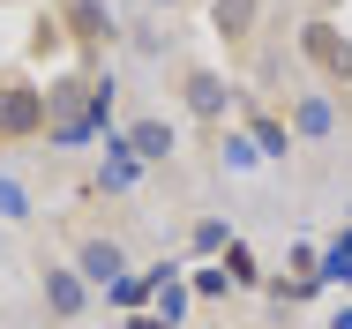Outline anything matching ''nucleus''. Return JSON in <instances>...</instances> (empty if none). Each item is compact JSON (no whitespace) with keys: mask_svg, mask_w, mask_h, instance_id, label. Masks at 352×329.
Wrapping results in <instances>:
<instances>
[{"mask_svg":"<svg viewBox=\"0 0 352 329\" xmlns=\"http://www.w3.org/2000/svg\"><path fill=\"white\" fill-rule=\"evenodd\" d=\"M98 113H90V75H60L45 82V142H90Z\"/></svg>","mask_w":352,"mask_h":329,"instance_id":"obj_1","label":"nucleus"},{"mask_svg":"<svg viewBox=\"0 0 352 329\" xmlns=\"http://www.w3.org/2000/svg\"><path fill=\"white\" fill-rule=\"evenodd\" d=\"M30 135H45V82L0 75V142H30Z\"/></svg>","mask_w":352,"mask_h":329,"instance_id":"obj_2","label":"nucleus"},{"mask_svg":"<svg viewBox=\"0 0 352 329\" xmlns=\"http://www.w3.org/2000/svg\"><path fill=\"white\" fill-rule=\"evenodd\" d=\"M300 53H307V67L322 75V82H338V90H352V38L330 23V15H315L307 30H300Z\"/></svg>","mask_w":352,"mask_h":329,"instance_id":"obj_3","label":"nucleus"},{"mask_svg":"<svg viewBox=\"0 0 352 329\" xmlns=\"http://www.w3.org/2000/svg\"><path fill=\"white\" fill-rule=\"evenodd\" d=\"M38 292H45V315L53 322H82L90 315V277L75 262H38Z\"/></svg>","mask_w":352,"mask_h":329,"instance_id":"obj_4","label":"nucleus"},{"mask_svg":"<svg viewBox=\"0 0 352 329\" xmlns=\"http://www.w3.org/2000/svg\"><path fill=\"white\" fill-rule=\"evenodd\" d=\"M53 15H60V30H68L75 45H113V38H120V23H113L105 0H60Z\"/></svg>","mask_w":352,"mask_h":329,"instance_id":"obj_5","label":"nucleus"},{"mask_svg":"<svg viewBox=\"0 0 352 329\" xmlns=\"http://www.w3.org/2000/svg\"><path fill=\"white\" fill-rule=\"evenodd\" d=\"M75 269H82L90 284H105V292H113V284L128 277V247H120V240H105V232H82V240H75Z\"/></svg>","mask_w":352,"mask_h":329,"instance_id":"obj_6","label":"nucleus"},{"mask_svg":"<svg viewBox=\"0 0 352 329\" xmlns=\"http://www.w3.org/2000/svg\"><path fill=\"white\" fill-rule=\"evenodd\" d=\"M180 98H188L195 120H225V105H232L225 75H210V67H180Z\"/></svg>","mask_w":352,"mask_h":329,"instance_id":"obj_7","label":"nucleus"},{"mask_svg":"<svg viewBox=\"0 0 352 329\" xmlns=\"http://www.w3.org/2000/svg\"><path fill=\"white\" fill-rule=\"evenodd\" d=\"M128 150H135L142 165H165L173 150H180V135H173V120H157V113H142V120H128V135H120Z\"/></svg>","mask_w":352,"mask_h":329,"instance_id":"obj_8","label":"nucleus"},{"mask_svg":"<svg viewBox=\"0 0 352 329\" xmlns=\"http://www.w3.org/2000/svg\"><path fill=\"white\" fill-rule=\"evenodd\" d=\"M255 23H263V0H217V38L240 53V45H255Z\"/></svg>","mask_w":352,"mask_h":329,"instance_id":"obj_9","label":"nucleus"},{"mask_svg":"<svg viewBox=\"0 0 352 329\" xmlns=\"http://www.w3.org/2000/svg\"><path fill=\"white\" fill-rule=\"evenodd\" d=\"M292 135H307V142H322V135H338V105H330L322 90H307V98H292Z\"/></svg>","mask_w":352,"mask_h":329,"instance_id":"obj_10","label":"nucleus"},{"mask_svg":"<svg viewBox=\"0 0 352 329\" xmlns=\"http://www.w3.org/2000/svg\"><path fill=\"white\" fill-rule=\"evenodd\" d=\"M248 135H255L263 157H285V150H292V128H285L278 113H263V105H248Z\"/></svg>","mask_w":352,"mask_h":329,"instance_id":"obj_11","label":"nucleus"},{"mask_svg":"<svg viewBox=\"0 0 352 329\" xmlns=\"http://www.w3.org/2000/svg\"><path fill=\"white\" fill-rule=\"evenodd\" d=\"M322 277H338V284H352V232H338V240L322 247Z\"/></svg>","mask_w":352,"mask_h":329,"instance_id":"obj_12","label":"nucleus"},{"mask_svg":"<svg viewBox=\"0 0 352 329\" xmlns=\"http://www.w3.org/2000/svg\"><path fill=\"white\" fill-rule=\"evenodd\" d=\"M217 262H225V277H232V284H263V269H255V255H248L240 240H232V247H225Z\"/></svg>","mask_w":352,"mask_h":329,"instance_id":"obj_13","label":"nucleus"},{"mask_svg":"<svg viewBox=\"0 0 352 329\" xmlns=\"http://www.w3.org/2000/svg\"><path fill=\"white\" fill-rule=\"evenodd\" d=\"M23 217H30V195L15 180H0V225H23Z\"/></svg>","mask_w":352,"mask_h":329,"instance_id":"obj_14","label":"nucleus"},{"mask_svg":"<svg viewBox=\"0 0 352 329\" xmlns=\"http://www.w3.org/2000/svg\"><path fill=\"white\" fill-rule=\"evenodd\" d=\"M225 247H232V232H225L217 217H203V225H195V255H225Z\"/></svg>","mask_w":352,"mask_h":329,"instance_id":"obj_15","label":"nucleus"},{"mask_svg":"<svg viewBox=\"0 0 352 329\" xmlns=\"http://www.w3.org/2000/svg\"><path fill=\"white\" fill-rule=\"evenodd\" d=\"M225 284H232V277H225V262H217V269H195V299H217Z\"/></svg>","mask_w":352,"mask_h":329,"instance_id":"obj_16","label":"nucleus"},{"mask_svg":"<svg viewBox=\"0 0 352 329\" xmlns=\"http://www.w3.org/2000/svg\"><path fill=\"white\" fill-rule=\"evenodd\" d=\"M128 329H173V322H165L157 307H135V315H128Z\"/></svg>","mask_w":352,"mask_h":329,"instance_id":"obj_17","label":"nucleus"},{"mask_svg":"<svg viewBox=\"0 0 352 329\" xmlns=\"http://www.w3.org/2000/svg\"><path fill=\"white\" fill-rule=\"evenodd\" d=\"M315 8H322V15H330V8H345V0H315Z\"/></svg>","mask_w":352,"mask_h":329,"instance_id":"obj_18","label":"nucleus"},{"mask_svg":"<svg viewBox=\"0 0 352 329\" xmlns=\"http://www.w3.org/2000/svg\"><path fill=\"white\" fill-rule=\"evenodd\" d=\"M157 8H188V0H157Z\"/></svg>","mask_w":352,"mask_h":329,"instance_id":"obj_19","label":"nucleus"}]
</instances>
